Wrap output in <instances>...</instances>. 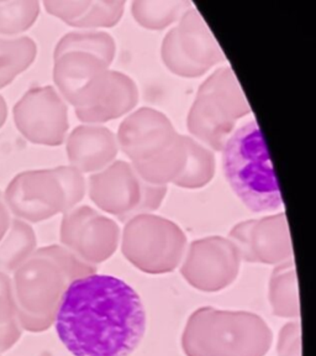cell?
I'll use <instances>...</instances> for the list:
<instances>
[{"instance_id":"1","label":"cell","mask_w":316,"mask_h":356,"mask_svg":"<svg viewBox=\"0 0 316 356\" xmlns=\"http://www.w3.org/2000/svg\"><path fill=\"white\" fill-rule=\"evenodd\" d=\"M146 324L139 293L122 278L98 273L67 286L55 321L58 338L74 356H130Z\"/></svg>"},{"instance_id":"2","label":"cell","mask_w":316,"mask_h":356,"mask_svg":"<svg viewBox=\"0 0 316 356\" xmlns=\"http://www.w3.org/2000/svg\"><path fill=\"white\" fill-rule=\"evenodd\" d=\"M222 152L226 181L251 211L263 213L283 207L271 156L256 120L235 129Z\"/></svg>"},{"instance_id":"3","label":"cell","mask_w":316,"mask_h":356,"mask_svg":"<svg viewBox=\"0 0 316 356\" xmlns=\"http://www.w3.org/2000/svg\"><path fill=\"white\" fill-rule=\"evenodd\" d=\"M250 113V104L233 68L220 67L200 84L189 109L187 127L192 138L211 151H222L236 122Z\"/></svg>"},{"instance_id":"4","label":"cell","mask_w":316,"mask_h":356,"mask_svg":"<svg viewBox=\"0 0 316 356\" xmlns=\"http://www.w3.org/2000/svg\"><path fill=\"white\" fill-rule=\"evenodd\" d=\"M14 122L30 143L60 146L69 128L68 106L57 89L42 86L28 89L14 106Z\"/></svg>"},{"instance_id":"5","label":"cell","mask_w":316,"mask_h":356,"mask_svg":"<svg viewBox=\"0 0 316 356\" xmlns=\"http://www.w3.org/2000/svg\"><path fill=\"white\" fill-rule=\"evenodd\" d=\"M109 66L98 57L69 52L55 58L53 81L57 92L76 111L97 106L109 83Z\"/></svg>"},{"instance_id":"6","label":"cell","mask_w":316,"mask_h":356,"mask_svg":"<svg viewBox=\"0 0 316 356\" xmlns=\"http://www.w3.org/2000/svg\"><path fill=\"white\" fill-rule=\"evenodd\" d=\"M4 200L15 214L30 220L67 211L66 195L55 168L19 173L6 189Z\"/></svg>"},{"instance_id":"7","label":"cell","mask_w":316,"mask_h":356,"mask_svg":"<svg viewBox=\"0 0 316 356\" xmlns=\"http://www.w3.org/2000/svg\"><path fill=\"white\" fill-rule=\"evenodd\" d=\"M177 130L162 111L144 106L131 111L117 130L119 150L130 159V163L150 160L176 139Z\"/></svg>"},{"instance_id":"8","label":"cell","mask_w":316,"mask_h":356,"mask_svg":"<svg viewBox=\"0 0 316 356\" xmlns=\"http://www.w3.org/2000/svg\"><path fill=\"white\" fill-rule=\"evenodd\" d=\"M87 188L90 200L100 209L125 218L131 217L141 197V178L130 162L115 160L93 173Z\"/></svg>"},{"instance_id":"9","label":"cell","mask_w":316,"mask_h":356,"mask_svg":"<svg viewBox=\"0 0 316 356\" xmlns=\"http://www.w3.org/2000/svg\"><path fill=\"white\" fill-rule=\"evenodd\" d=\"M66 151L71 166L93 175L117 160V135L103 125L83 124L67 138Z\"/></svg>"},{"instance_id":"10","label":"cell","mask_w":316,"mask_h":356,"mask_svg":"<svg viewBox=\"0 0 316 356\" xmlns=\"http://www.w3.org/2000/svg\"><path fill=\"white\" fill-rule=\"evenodd\" d=\"M176 28L184 55L195 65L209 71L211 67L226 61L220 44L193 6L184 13Z\"/></svg>"},{"instance_id":"11","label":"cell","mask_w":316,"mask_h":356,"mask_svg":"<svg viewBox=\"0 0 316 356\" xmlns=\"http://www.w3.org/2000/svg\"><path fill=\"white\" fill-rule=\"evenodd\" d=\"M139 88L133 78L120 72L109 73V83L103 98L97 106L76 111V115L84 124H104L126 115L139 103Z\"/></svg>"},{"instance_id":"12","label":"cell","mask_w":316,"mask_h":356,"mask_svg":"<svg viewBox=\"0 0 316 356\" xmlns=\"http://www.w3.org/2000/svg\"><path fill=\"white\" fill-rule=\"evenodd\" d=\"M187 160L184 135L178 134L176 139L158 155L146 161L131 163L136 173L144 182L168 186L173 184L183 171Z\"/></svg>"},{"instance_id":"13","label":"cell","mask_w":316,"mask_h":356,"mask_svg":"<svg viewBox=\"0 0 316 356\" xmlns=\"http://www.w3.org/2000/svg\"><path fill=\"white\" fill-rule=\"evenodd\" d=\"M187 147V160L183 171L173 184L185 189H198L206 187L215 175V155L206 145L192 136L184 135Z\"/></svg>"},{"instance_id":"14","label":"cell","mask_w":316,"mask_h":356,"mask_svg":"<svg viewBox=\"0 0 316 356\" xmlns=\"http://www.w3.org/2000/svg\"><path fill=\"white\" fill-rule=\"evenodd\" d=\"M38 44L28 36L6 38L0 35V89L33 65Z\"/></svg>"},{"instance_id":"15","label":"cell","mask_w":316,"mask_h":356,"mask_svg":"<svg viewBox=\"0 0 316 356\" xmlns=\"http://www.w3.org/2000/svg\"><path fill=\"white\" fill-rule=\"evenodd\" d=\"M69 52H83L95 56L110 67L117 55V44L110 33L84 30L65 35L56 46L53 58Z\"/></svg>"},{"instance_id":"16","label":"cell","mask_w":316,"mask_h":356,"mask_svg":"<svg viewBox=\"0 0 316 356\" xmlns=\"http://www.w3.org/2000/svg\"><path fill=\"white\" fill-rule=\"evenodd\" d=\"M192 6L189 1H133L131 13L142 28L160 31L179 20Z\"/></svg>"},{"instance_id":"17","label":"cell","mask_w":316,"mask_h":356,"mask_svg":"<svg viewBox=\"0 0 316 356\" xmlns=\"http://www.w3.org/2000/svg\"><path fill=\"white\" fill-rule=\"evenodd\" d=\"M40 15L38 1H0V35H15L31 28Z\"/></svg>"},{"instance_id":"18","label":"cell","mask_w":316,"mask_h":356,"mask_svg":"<svg viewBox=\"0 0 316 356\" xmlns=\"http://www.w3.org/2000/svg\"><path fill=\"white\" fill-rule=\"evenodd\" d=\"M162 61L171 72L184 78H198L204 76L208 70L195 65L184 55L178 41L177 28L166 33L161 46Z\"/></svg>"},{"instance_id":"19","label":"cell","mask_w":316,"mask_h":356,"mask_svg":"<svg viewBox=\"0 0 316 356\" xmlns=\"http://www.w3.org/2000/svg\"><path fill=\"white\" fill-rule=\"evenodd\" d=\"M125 6V1H90L87 11L71 26L88 30L113 28L122 20Z\"/></svg>"},{"instance_id":"20","label":"cell","mask_w":316,"mask_h":356,"mask_svg":"<svg viewBox=\"0 0 316 356\" xmlns=\"http://www.w3.org/2000/svg\"><path fill=\"white\" fill-rule=\"evenodd\" d=\"M55 170L61 181L62 188L65 191L68 211L83 200L87 192V179L84 177V173L71 165L56 167Z\"/></svg>"},{"instance_id":"21","label":"cell","mask_w":316,"mask_h":356,"mask_svg":"<svg viewBox=\"0 0 316 356\" xmlns=\"http://www.w3.org/2000/svg\"><path fill=\"white\" fill-rule=\"evenodd\" d=\"M167 192H168L167 186L149 184V182H144V179H141V197H140L139 204L133 211L131 217L156 211L166 198Z\"/></svg>"},{"instance_id":"22","label":"cell","mask_w":316,"mask_h":356,"mask_svg":"<svg viewBox=\"0 0 316 356\" xmlns=\"http://www.w3.org/2000/svg\"><path fill=\"white\" fill-rule=\"evenodd\" d=\"M90 1H44L46 11L69 26L87 11Z\"/></svg>"},{"instance_id":"23","label":"cell","mask_w":316,"mask_h":356,"mask_svg":"<svg viewBox=\"0 0 316 356\" xmlns=\"http://www.w3.org/2000/svg\"><path fill=\"white\" fill-rule=\"evenodd\" d=\"M255 224V220L241 222L233 228L231 233V236L239 243L241 250L244 251V255L249 260H252L255 257L253 249H252V234H253Z\"/></svg>"},{"instance_id":"24","label":"cell","mask_w":316,"mask_h":356,"mask_svg":"<svg viewBox=\"0 0 316 356\" xmlns=\"http://www.w3.org/2000/svg\"><path fill=\"white\" fill-rule=\"evenodd\" d=\"M8 118V106L3 95H0V128L6 124Z\"/></svg>"},{"instance_id":"25","label":"cell","mask_w":316,"mask_h":356,"mask_svg":"<svg viewBox=\"0 0 316 356\" xmlns=\"http://www.w3.org/2000/svg\"><path fill=\"white\" fill-rule=\"evenodd\" d=\"M3 198H4V195H3V193H1V191H0V200H3Z\"/></svg>"}]
</instances>
